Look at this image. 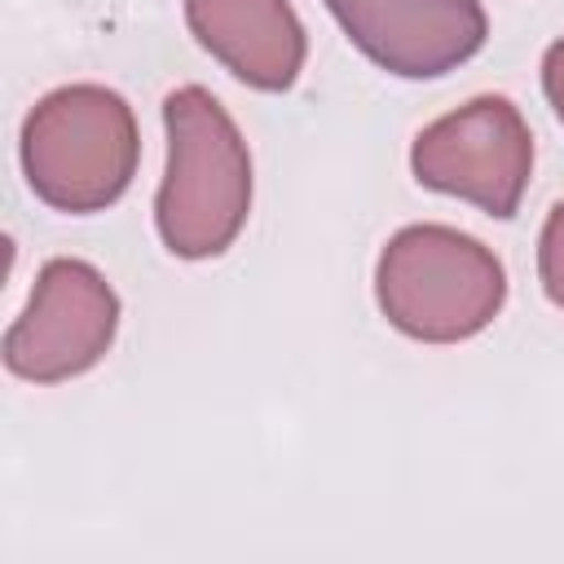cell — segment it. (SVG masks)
I'll use <instances>...</instances> for the list:
<instances>
[{"label": "cell", "instance_id": "277c9868", "mask_svg": "<svg viewBox=\"0 0 564 564\" xmlns=\"http://www.w3.org/2000/svg\"><path fill=\"white\" fill-rule=\"evenodd\" d=\"M410 172L423 189L463 198L494 220H511L533 176V132L507 97L485 93L414 137Z\"/></svg>", "mask_w": 564, "mask_h": 564}, {"label": "cell", "instance_id": "ba28073f", "mask_svg": "<svg viewBox=\"0 0 564 564\" xmlns=\"http://www.w3.org/2000/svg\"><path fill=\"white\" fill-rule=\"evenodd\" d=\"M538 282L555 308H564V198L546 212V225L538 234Z\"/></svg>", "mask_w": 564, "mask_h": 564}, {"label": "cell", "instance_id": "5b68a950", "mask_svg": "<svg viewBox=\"0 0 564 564\" xmlns=\"http://www.w3.org/2000/svg\"><path fill=\"white\" fill-rule=\"evenodd\" d=\"M119 330V295L106 273L75 256H53L22 317L4 330V366L26 383H66L93 370Z\"/></svg>", "mask_w": 564, "mask_h": 564}, {"label": "cell", "instance_id": "7a4b0ae2", "mask_svg": "<svg viewBox=\"0 0 564 564\" xmlns=\"http://www.w3.org/2000/svg\"><path fill=\"white\" fill-rule=\"evenodd\" d=\"M22 172L31 194L66 216L119 203L141 163L132 106L106 84H62L22 119Z\"/></svg>", "mask_w": 564, "mask_h": 564}, {"label": "cell", "instance_id": "9c48e42d", "mask_svg": "<svg viewBox=\"0 0 564 564\" xmlns=\"http://www.w3.org/2000/svg\"><path fill=\"white\" fill-rule=\"evenodd\" d=\"M542 93H546L555 119L564 123V35L542 53Z\"/></svg>", "mask_w": 564, "mask_h": 564}, {"label": "cell", "instance_id": "3957f363", "mask_svg": "<svg viewBox=\"0 0 564 564\" xmlns=\"http://www.w3.org/2000/svg\"><path fill=\"white\" fill-rule=\"evenodd\" d=\"M375 300L392 330L419 344H463L502 313L507 273L480 238L423 220L383 242Z\"/></svg>", "mask_w": 564, "mask_h": 564}, {"label": "cell", "instance_id": "52a82bcc", "mask_svg": "<svg viewBox=\"0 0 564 564\" xmlns=\"http://www.w3.org/2000/svg\"><path fill=\"white\" fill-rule=\"evenodd\" d=\"M189 35L247 88L286 93L308 57L291 0H185Z\"/></svg>", "mask_w": 564, "mask_h": 564}, {"label": "cell", "instance_id": "6da1fadb", "mask_svg": "<svg viewBox=\"0 0 564 564\" xmlns=\"http://www.w3.org/2000/svg\"><path fill=\"white\" fill-rule=\"evenodd\" d=\"M167 167L154 194V225L172 256H225L251 216V150L229 110L198 84L163 97Z\"/></svg>", "mask_w": 564, "mask_h": 564}, {"label": "cell", "instance_id": "8992f818", "mask_svg": "<svg viewBox=\"0 0 564 564\" xmlns=\"http://www.w3.org/2000/svg\"><path fill=\"white\" fill-rule=\"evenodd\" d=\"M352 48L397 79H441L485 48L480 0H322Z\"/></svg>", "mask_w": 564, "mask_h": 564}]
</instances>
